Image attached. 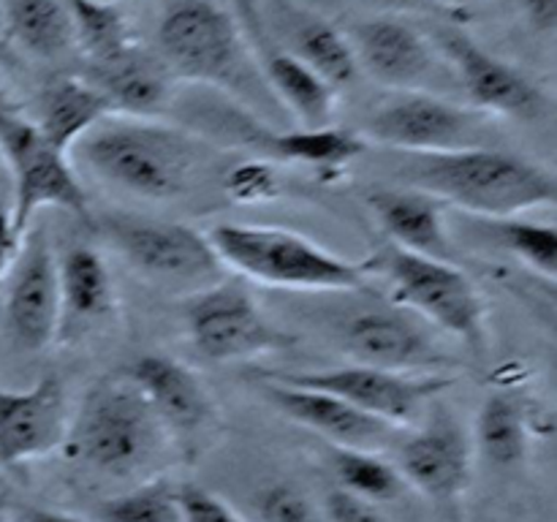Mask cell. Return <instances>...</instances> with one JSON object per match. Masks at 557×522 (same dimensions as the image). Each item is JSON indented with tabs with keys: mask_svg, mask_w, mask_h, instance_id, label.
<instances>
[{
	"mask_svg": "<svg viewBox=\"0 0 557 522\" xmlns=\"http://www.w3.org/2000/svg\"><path fill=\"white\" fill-rule=\"evenodd\" d=\"M476 232L517 259L533 275H542L553 283L557 275V228L549 221H531L525 215L511 217H471Z\"/></svg>",
	"mask_w": 557,
	"mask_h": 522,
	"instance_id": "f1b7e54d",
	"label": "cell"
},
{
	"mask_svg": "<svg viewBox=\"0 0 557 522\" xmlns=\"http://www.w3.org/2000/svg\"><path fill=\"white\" fill-rule=\"evenodd\" d=\"M218 179L228 199L248 201V204L275 199L281 194V174L270 158H245L228 163L226 169H221Z\"/></svg>",
	"mask_w": 557,
	"mask_h": 522,
	"instance_id": "836d02e7",
	"label": "cell"
},
{
	"mask_svg": "<svg viewBox=\"0 0 557 522\" xmlns=\"http://www.w3.org/2000/svg\"><path fill=\"white\" fill-rule=\"evenodd\" d=\"M359 304L332 315L330 332L354 364L397 373H444L455 359L444 351L433 326L403 304L381 297L373 286L357 291Z\"/></svg>",
	"mask_w": 557,
	"mask_h": 522,
	"instance_id": "9c48e42d",
	"label": "cell"
},
{
	"mask_svg": "<svg viewBox=\"0 0 557 522\" xmlns=\"http://www.w3.org/2000/svg\"><path fill=\"white\" fill-rule=\"evenodd\" d=\"M368 281H384L386 297L433 330L476 353L487 348V304L476 281L457 261L430 259L397 245H381L362 261Z\"/></svg>",
	"mask_w": 557,
	"mask_h": 522,
	"instance_id": "8992f818",
	"label": "cell"
},
{
	"mask_svg": "<svg viewBox=\"0 0 557 522\" xmlns=\"http://www.w3.org/2000/svg\"><path fill=\"white\" fill-rule=\"evenodd\" d=\"M395 179L468 217L528 215L553 204L557 194L555 174L547 166L498 147L406 156L395 169Z\"/></svg>",
	"mask_w": 557,
	"mask_h": 522,
	"instance_id": "3957f363",
	"label": "cell"
},
{
	"mask_svg": "<svg viewBox=\"0 0 557 522\" xmlns=\"http://www.w3.org/2000/svg\"><path fill=\"white\" fill-rule=\"evenodd\" d=\"M256 389L281 417L324 438L326 446L381 449L397 433V427L359 411L351 402L341 400L330 391L294 384V381H286L270 370L256 375Z\"/></svg>",
	"mask_w": 557,
	"mask_h": 522,
	"instance_id": "ac0fdd59",
	"label": "cell"
},
{
	"mask_svg": "<svg viewBox=\"0 0 557 522\" xmlns=\"http://www.w3.org/2000/svg\"><path fill=\"white\" fill-rule=\"evenodd\" d=\"M65 9H69L74 49L85 54L87 63L112 58L134 44L128 20L120 5L101 3V0H65Z\"/></svg>",
	"mask_w": 557,
	"mask_h": 522,
	"instance_id": "1f68e13d",
	"label": "cell"
},
{
	"mask_svg": "<svg viewBox=\"0 0 557 522\" xmlns=\"http://www.w3.org/2000/svg\"><path fill=\"white\" fill-rule=\"evenodd\" d=\"M294 384L313 386L330 391L341 400L351 402L359 411L392 424V427H411L422 419L424 408L435 397L455 386L449 373H397V370L370 368V364H343V368L302 370V373H277Z\"/></svg>",
	"mask_w": 557,
	"mask_h": 522,
	"instance_id": "9a60e30c",
	"label": "cell"
},
{
	"mask_svg": "<svg viewBox=\"0 0 557 522\" xmlns=\"http://www.w3.org/2000/svg\"><path fill=\"white\" fill-rule=\"evenodd\" d=\"M370 215L386 234L389 245L430 259H455V239L449 226V207L408 185L373 188L364 196Z\"/></svg>",
	"mask_w": 557,
	"mask_h": 522,
	"instance_id": "603a6c76",
	"label": "cell"
},
{
	"mask_svg": "<svg viewBox=\"0 0 557 522\" xmlns=\"http://www.w3.org/2000/svg\"><path fill=\"white\" fill-rule=\"evenodd\" d=\"M408 489L433 504L455 506L473 476V440L455 413H433L413 430L395 457Z\"/></svg>",
	"mask_w": 557,
	"mask_h": 522,
	"instance_id": "2e32d148",
	"label": "cell"
},
{
	"mask_svg": "<svg viewBox=\"0 0 557 522\" xmlns=\"http://www.w3.org/2000/svg\"><path fill=\"white\" fill-rule=\"evenodd\" d=\"M430 3L438 5V9L444 11L449 20H462V16H466V11L471 9L476 0H430Z\"/></svg>",
	"mask_w": 557,
	"mask_h": 522,
	"instance_id": "60d3db41",
	"label": "cell"
},
{
	"mask_svg": "<svg viewBox=\"0 0 557 522\" xmlns=\"http://www.w3.org/2000/svg\"><path fill=\"white\" fill-rule=\"evenodd\" d=\"M495 117L435 92H389L364 117V141L403 156L493 147Z\"/></svg>",
	"mask_w": 557,
	"mask_h": 522,
	"instance_id": "30bf717a",
	"label": "cell"
},
{
	"mask_svg": "<svg viewBox=\"0 0 557 522\" xmlns=\"http://www.w3.org/2000/svg\"><path fill=\"white\" fill-rule=\"evenodd\" d=\"M245 517L250 522H324L321 504L288 478H277L256 489Z\"/></svg>",
	"mask_w": 557,
	"mask_h": 522,
	"instance_id": "d6a6232c",
	"label": "cell"
},
{
	"mask_svg": "<svg viewBox=\"0 0 557 522\" xmlns=\"http://www.w3.org/2000/svg\"><path fill=\"white\" fill-rule=\"evenodd\" d=\"M0 69L5 71H20L22 69V54L5 41V36H0Z\"/></svg>",
	"mask_w": 557,
	"mask_h": 522,
	"instance_id": "b9f144b4",
	"label": "cell"
},
{
	"mask_svg": "<svg viewBox=\"0 0 557 522\" xmlns=\"http://www.w3.org/2000/svg\"><path fill=\"white\" fill-rule=\"evenodd\" d=\"M101 3H112V5H120V3H123V0H101Z\"/></svg>",
	"mask_w": 557,
	"mask_h": 522,
	"instance_id": "7bdbcfd3",
	"label": "cell"
},
{
	"mask_svg": "<svg viewBox=\"0 0 557 522\" xmlns=\"http://www.w3.org/2000/svg\"><path fill=\"white\" fill-rule=\"evenodd\" d=\"M69 424V395L58 375H41L27 389L0 386V465H25L60 451Z\"/></svg>",
	"mask_w": 557,
	"mask_h": 522,
	"instance_id": "d6986e66",
	"label": "cell"
},
{
	"mask_svg": "<svg viewBox=\"0 0 557 522\" xmlns=\"http://www.w3.org/2000/svg\"><path fill=\"white\" fill-rule=\"evenodd\" d=\"M525 20L536 33H555L557 27V0H520Z\"/></svg>",
	"mask_w": 557,
	"mask_h": 522,
	"instance_id": "ab89813d",
	"label": "cell"
},
{
	"mask_svg": "<svg viewBox=\"0 0 557 522\" xmlns=\"http://www.w3.org/2000/svg\"><path fill=\"white\" fill-rule=\"evenodd\" d=\"M183 319L194 351L215 364L250 362L283 351L292 343L261 310L250 283L237 275H223L221 281L190 291Z\"/></svg>",
	"mask_w": 557,
	"mask_h": 522,
	"instance_id": "8fae6325",
	"label": "cell"
},
{
	"mask_svg": "<svg viewBox=\"0 0 557 522\" xmlns=\"http://www.w3.org/2000/svg\"><path fill=\"white\" fill-rule=\"evenodd\" d=\"M473 451L490 465L509 468L525 460L533 440V413L517 389H493L482 400L473 424Z\"/></svg>",
	"mask_w": 557,
	"mask_h": 522,
	"instance_id": "4316f807",
	"label": "cell"
},
{
	"mask_svg": "<svg viewBox=\"0 0 557 522\" xmlns=\"http://www.w3.org/2000/svg\"><path fill=\"white\" fill-rule=\"evenodd\" d=\"M348 3H357L362 9L373 11V16H424V20H444L451 22L438 5H433L430 0H348Z\"/></svg>",
	"mask_w": 557,
	"mask_h": 522,
	"instance_id": "8d00e7d4",
	"label": "cell"
},
{
	"mask_svg": "<svg viewBox=\"0 0 557 522\" xmlns=\"http://www.w3.org/2000/svg\"><path fill=\"white\" fill-rule=\"evenodd\" d=\"M0 156L14 185L11 217L22 234L47 207L69 212L71 217L90 226V196L76 174L71 156L60 152L38 130L30 114L11 107L3 96H0Z\"/></svg>",
	"mask_w": 557,
	"mask_h": 522,
	"instance_id": "52a82bcc",
	"label": "cell"
},
{
	"mask_svg": "<svg viewBox=\"0 0 557 522\" xmlns=\"http://www.w3.org/2000/svg\"><path fill=\"white\" fill-rule=\"evenodd\" d=\"M90 228L123 256L131 270L158 286L199 291L228 275L207 234L188 223L134 212H101L92 215Z\"/></svg>",
	"mask_w": 557,
	"mask_h": 522,
	"instance_id": "ba28073f",
	"label": "cell"
},
{
	"mask_svg": "<svg viewBox=\"0 0 557 522\" xmlns=\"http://www.w3.org/2000/svg\"><path fill=\"white\" fill-rule=\"evenodd\" d=\"M424 25L435 49L444 54L460 87L462 103L490 114L533 123L549 112V98L533 79H528L517 65L484 49L476 38L457 30L451 22L430 20Z\"/></svg>",
	"mask_w": 557,
	"mask_h": 522,
	"instance_id": "4fadbf2b",
	"label": "cell"
},
{
	"mask_svg": "<svg viewBox=\"0 0 557 522\" xmlns=\"http://www.w3.org/2000/svg\"><path fill=\"white\" fill-rule=\"evenodd\" d=\"M207 239L226 272L245 283L297 294H348L370 286L362 264L292 228L226 221L215 223Z\"/></svg>",
	"mask_w": 557,
	"mask_h": 522,
	"instance_id": "5b68a950",
	"label": "cell"
},
{
	"mask_svg": "<svg viewBox=\"0 0 557 522\" xmlns=\"http://www.w3.org/2000/svg\"><path fill=\"white\" fill-rule=\"evenodd\" d=\"M123 373L139 386L177 449H194L215 430L218 408L210 389L180 359L145 353L123 368Z\"/></svg>",
	"mask_w": 557,
	"mask_h": 522,
	"instance_id": "e0dca14e",
	"label": "cell"
},
{
	"mask_svg": "<svg viewBox=\"0 0 557 522\" xmlns=\"http://www.w3.org/2000/svg\"><path fill=\"white\" fill-rule=\"evenodd\" d=\"M449 522H462V520H460V517H457V514H455V517H451V520H449Z\"/></svg>",
	"mask_w": 557,
	"mask_h": 522,
	"instance_id": "ee69618b",
	"label": "cell"
},
{
	"mask_svg": "<svg viewBox=\"0 0 557 522\" xmlns=\"http://www.w3.org/2000/svg\"><path fill=\"white\" fill-rule=\"evenodd\" d=\"M96 522H183L180 484L169 476H150L109 495L92 511Z\"/></svg>",
	"mask_w": 557,
	"mask_h": 522,
	"instance_id": "4dcf8cb0",
	"label": "cell"
},
{
	"mask_svg": "<svg viewBox=\"0 0 557 522\" xmlns=\"http://www.w3.org/2000/svg\"><path fill=\"white\" fill-rule=\"evenodd\" d=\"M82 76L101 92L112 114L158 117L172 107L174 76L156 49H145L136 41L112 58L87 63Z\"/></svg>",
	"mask_w": 557,
	"mask_h": 522,
	"instance_id": "7402d4cb",
	"label": "cell"
},
{
	"mask_svg": "<svg viewBox=\"0 0 557 522\" xmlns=\"http://www.w3.org/2000/svg\"><path fill=\"white\" fill-rule=\"evenodd\" d=\"M107 114H112L107 101L85 76L54 74L36 92V109L30 117L60 152L71 156Z\"/></svg>",
	"mask_w": 557,
	"mask_h": 522,
	"instance_id": "484cf974",
	"label": "cell"
},
{
	"mask_svg": "<svg viewBox=\"0 0 557 522\" xmlns=\"http://www.w3.org/2000/svg\"><path fill=\"white\" fill-rule=\"evenodd\" d=\"M321 514H324V522H392L384 506L357 498L341 487H332L321 498Z\"/></svg>",
	"mask_w": 557,
	"mask_h": 522,
	"instance_id": "d590c367",
	"label": "cell"
},
{
	"mask_svg": "<svg viewBox=\"0 0 557 522\" xmlns=\"http://www.w3.org/2000/svg\"><path fill=\"white\" fill-rule=\"evenodd\" d=\"M245 33H248L250 47L259 60L261 76L286 112L288 123L299 125V128H324V125L335 123L341 90H335L324 76L315 74L302 60L272 44V38L253 20L250 11L245 14Z\"/></svg>",
	"mask_w": 557,
	"mask_h": 522,
	"instance_id": "ffe728a7",
	"label": "cell"
},
{
	"mask_svg": "<svg viewBox=\"0 0 557 522\" xmlns=\"http://www.w3.org/2000/svg\"><path fill=\"white\" fill-rule=\"evenodd\" d=\"M5 41L38 60H63L74 52L65 0H0Z\"/></svg>",
	"mask_w": 557,
	"mask_h": 522,
	"instance_id": "83f0119b",
	"label": "cell"
},
{
	"mask_svg": "<svg viewBox=\"0 0 557 522\" xmlns=\"http://www.w3.org/2000/svg\"><path fill=\"white\" fill-rule=\"evenodd\" d=\"M74 152L103 185L150 201L185 196L221 158L210 139L183 125L128 114H107Z\"/></svg>",
	"mask_w": 557,
	"mask_h": 522,
	"instance_id": "6da1fadb",
	"label": "cell"
},
{
	"mask_svg": "<svg viewBox=\"0 0 557 522\" xmlns=\"http://www.w3.org/2000/svg\"><path fill=\"white\" fill-rule=\"evenodd\" d=\"M25 234L16 228L14 217H11V207L0 204V283L9 275L11 264H14L16 253H20V245Z\"/></svg>",
	"mask_w": 557,
	"mask_h": 522,
	"instance_id": "f35d334b",
	"label": "cell"
},
{
	"mask_svg": "<svg viewBox=\"0 0 557 522\" xmlns=\"http://www.w3.org/2000/svg\"><path fill=\"white\" fill-rule=\"evenodd\" d=\"M359 71L389 87V92L460 96L455 74L433 38L403 16H368L346 30Z\"/></svg>",
	"mask_w": 557,
	"mask_h": 522,
	"instance_id": "7c38bea8",
	"label": "cell"
},
{
	"mask_svg": "<svg viewBox=\"0 0 557 522\" xmlns=\"http://www.w3.org/2000/svg\"><path fill=\"white\" fill-rule=\"evenodd\" d=\"M156 52L174 82L221 92L259 120L288 123L261 76L248 33L215 0H174L158 20Z\"/></svg>",
	"mask_w": 557,
	"mask_h": 522,
	"instance_id": "7a4b0ae2",
	"label": "cell"
},
{
	"mask_svg": "<svg viewBox=\"0 0 557 522\" xmlns=\"http://www.w3.org/2000/svg\"><path fill=\"white\" fill-rule=\"evenodd\" d=\"M0 514L9 522H87L82 520V517L71 514V511L36 504H14L9 506V509H0Z\"/></svg>",
	"mask_w": 557,
	"mask_h": 522,
	"instance_id": "74e56055",
	"label": "cell"
},
{
	"mask_svg": "<svg viewBox=\"0 0 557 522\" xmlns=\"http://www.w3.org/2000/svg\"><path fill=\"white\" fill-rule=\"evenodd\" d=\"M326 462L337 487L370 504H395L408 493L395 460L381 449H348V446H326Z\"/></svg>",
	"mask_w": 557,
	"mask_h": 522,
	"instance_id": "f546056e",
	"label": "cell"
},
{
	"mask_svg": "<svg viewBox=\"0 0 557 522\" xmlns=\"http://www.w3.org/2000/svg\"><path fill=\"white\" fill-rule=\"evenodd\" d=\"M275 30L281 36L277 47L310 65L335 90H343L359 76V65L346 30L332 25L315 11L294 3L275 5Z\"/></svg>",
	"mask_w": 557,
	"mask_h": 522,
	"instance_id": "cb8c5ba5",
	"label": "cell"
},
{
	"mask_svg": "<svg viewBox=\"0 0 557 522\" xmlns=\"http://www.w3.org/2000/svg\"><path fill=\"white\" fill-rule=\"evenodd\" d=\"M58 250L44 223H30L20 253L3 277V332L22 353H41L58 343Z\"/></svg>",
	"mask_w": 557,
	"mask_h": 522,
	"instance_id": "5bb4252c",
	"label": "cell"
},
{
	"mask_svg": "<svg viewBox=\"0 0 557 522\" xmlns=\"http://www.w3.org/2000/svg\"><path fill=\"white\" fill-rule=\"evenodd\" d=\"M180 504L183 522H250L243 511L201 484H180Z\"/></svg>",
	"mask_w": 557,
	"mask_h": 522,
	"instance_id": "e575fe53",
	"label": "cell"
},
{
	"mask_svg": "<svg viewBox=\"0 0 557 522\" xmlns=\"http://www.w3.org/2000/svg\"><path fill=\"white\" fill-rule=\"evenodd\" d=\"M0 522H9V520H5V517H3V514H0Z\"/></svg>",
	"mask_w": 557,
	"mask_h": 522,
	"instance_id": "f6af8a7d",
	"label": "cell"
},
{
	"mask_svg": "<svg viewBox=\"0 0 557 522\" xmlns=\"http://www.w3.org/2000/svg\"><path fill=\"white\" fill-rule=\"evenodd\" d=\"M256 150L264 158L277 163H294L315 172L319 177H343L357 158L364 156L368 141L362 134L341 125H324V128H264L259 136Z\"/></svg>",
	"mask_w": 557,
	"mask_h": 522,
	"instance_id": "d4e9b609",
	"label": "cell"
},
{
	"mask_svg": "<svg viewBox=\"0 0 557 522\" xmlns=\"http://www.w3.org/2000/svg\"><path fill=\"white\" fill-rule=\"evenodd\" d=\"M58 343L85 340L114 315L112 270L96 245L74 243L58 253Z\"/></svg>",
	"mask_w": 557,
	"mask_h": 522,
	"instance_id": "44dd1931",
	"label": "cell"
},
{
	"mask_svg": "<svg viewBox=\"0 0 557 522\" xmlns=\"http://www.w3.org/2000/svg\"><path fill=\"white\" fill-rule=\"evenodd\" d=\"M169 449H174V444L166 427L123 370L87 386L71 413L63 444L71 462L117 482L158 476Z\"/></svg>",
	"mask_w": 557,
	"mask_h": 522,
	"instance_id": "277c9868",
	"label": "cell"
}]
</instances>
